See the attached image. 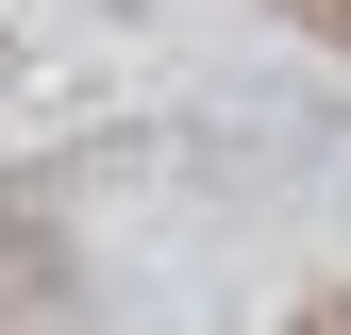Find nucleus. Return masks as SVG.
<instances>
[{
    "instance_id": "nucleus-1",
    "label": "nucleus",
    "mask_w": 351,
    "mask_h": 335,
    "mask_svg": "<svg viewBox=\"0 0 351 335\" xmlns=\"http://www.w3.org/2000/svg\"><path fill=\"white\" fill-rule=\"evenodd\" d=\"M335 34H351V0H335Z\"/></svg>"
}]
</instances>
